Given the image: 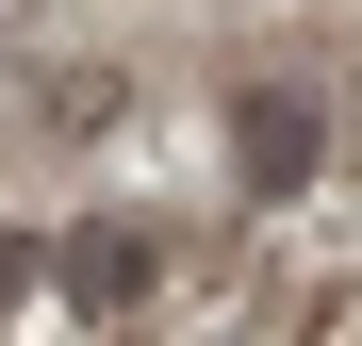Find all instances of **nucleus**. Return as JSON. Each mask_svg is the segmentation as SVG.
I'll list each match as a JSON object with an SVG mask.
<instances>
[{
    "label": "nucleus",
    "mask_w": 362,
    "mask_h": 346,
    "mask_svg": "<svg viewBox=\"0 0 362 346\" xmlns=\"http://www.w3.org/2000/svg\"><path fill=\"white\" fill-rule=\"evenodd\" d=\"M230 149H247V198H296V182H313V149H329V115L296 99V83H247Z\"/></svg>",
    "instance_id": "f257e3e1"
},
{
    "label": "nucleus",
    "mask_w": 362,
    "mask_h": 346,
    "mask_svg": "<svg viewBox=\"0 0 362 346\" xmlns=\"http://www.w3.org/2000/svg\"><path fill=\"white\" fill-rule=\"evenodd\" d=\"M0 297H17V231H0Z\"/></svg>",
    "instance_id": "7ed1b4c3"
},
{
    "label": "nucleus",
    "mask_w": 362,
    "mask_h": 346,
    "mask_svg": "<svg viewBox=\"0 0 362 346\" xmlns=\"http://www.w3.org/2000/svg\"><path fill=\"white\" fill-rule=\"evenodd\" d=\"M66 297L83 313H132L148 297V248H132V231H83V248H66Z\"/></svg>",
    "instance_id": "f03ea898"
}]
</instances>
